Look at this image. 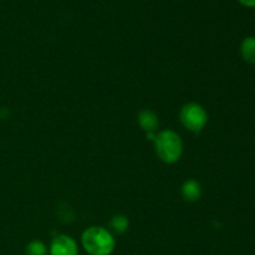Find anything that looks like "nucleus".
Wrapping results in <instances>:
<instances>
[{"mask_svg":"<svg viewBox=\"0 0 255 255\" xmlns=\"http://www.w3.org/2000/svg\"><path fill=\"white\" fill-rule=\"evenodd\" d=\"M179 121L187 131L199 133L208 124V112L201 104L188 102L181 107Z\"/></svg>","mask_w":255,"mask_h":255,"instance_id":"obj_3","label":"nucleus"},{"mask_svg":"<svg viewBox=\"0 0 255 255\" xmlns=\"http://www.w3.org/2000/svg\"><path fill=\"white\" fill-rule=\"evenodd\" d=\"M49 255H79V246L72 237L59 234L51 241Z\"/></svg>","mask_w":255,"mask_h":255,"instance_id":"obj_4","label":"nucleus"},{"mask_svg":"<svg viewBox=\"0 0 255 255\" xmlns=\"http://www.w3.org/2000/svg\"><path fill=\"white\" fill-rule=\"evenodd\" d=\"M49 249L41 241H32L25 248V255H47Z\"/></svg>","mask_w":255,"mask_h":255,"instance_id":"obj_9","label":"nucleus"},{"mask_svg":"<svg viewBox=\"0 0 255 255\" xmlns=\"http://www.w3.org/2000/svg\"><path fill=\"white\" fill-rule=\"evenodd\" d=\"M241 54L244 61L255 65V36H247L241 44Z\"/></svg>","mask_w":255,"mask_h":255,"instance_id":"obj_7","label":"nucleus"},{"mask_svg":"<svg viewBox=\"0 0 255 255\" xmlns=\"http://www.w3.org/2000/svg\"><path fill=\"white\" fill-rule=\"evenodd\" d=\"M181 194L186 202H193L199 201L202 196V186L198 181L196 179H187L181 188Z\"/></svg>","mask_w":255,"mask_h":255,"instance_id":"obj_6","label":"nucleus"},{"mask_svg":"<svg viewBox=\"0 0 255 255\" xmlns=\"http://www.w3.org/2000/svg\"><path fill=\"white\" fill-rule=\"evenodd\" d=\"M154 152L162 162L174 164L183 154V141L173 129H162L157 132L153 139Z\"/></svg>","mask_w":255,"mask_h":255,"instance_id":"obj_2","label":"nucleus"},{"mask_svg":"<svg viewBox=\"0 0 255 255\" xmlns=\"http://www.w3.org/2000/svg\"><path fill=\"white\" fill-rule=\"evenodd\" d=\"M238 1L246 7H251V9L255 7V0H238Z\"/></svg>","mask_w":255,"mask_h":255,"instance_id":"obj_10","label":"nucleus"},{"mask_svg":"<svg viewBox=\"0 0 255 255\" xmlns=\"http://www.w3.org/2000/svg\"><path fill=\"white\" fill-rule=\"evenodd\" d=\"M129 227V221L126 216L124 214H117V216L112 217L110 221V229L112 234H124L126 233L127 229Z\"/></svg>","mask_w":255,"mask_h":255,"instance_id":"obj_8","label":"nucleus"},{"mask_svg":"<svg viewBox=\"0 0 255 255\" xmlns=\"http://www.w3.org/2000/svg\"><path fill=\"white\" fill-rule=\"evenodd\" d=\"M137 122H138L139 127L143 129L147 133H157L159 127V120L158 116L154 111L149 109H144L139 111L138 116H137Z\"/></svg>","mask_w":255,"mask_h":255,"instance_id":"obj_5","label":"nucleus"},{"mask_svg":"<svg viewBox=\"0 0 255 255\" xmlns=\"http://www.w3.org/2000/svg\"><path fill=\"white\" fill-rule=\"evenodd\" d=\"M81 244L89 255H111L116 248V239L105 227L92 226L82 233Z\"/></svg>","mask_w":255,"mask_h":255,"instance_id":"obj_1","label":"nucleus"}]
</instances>
